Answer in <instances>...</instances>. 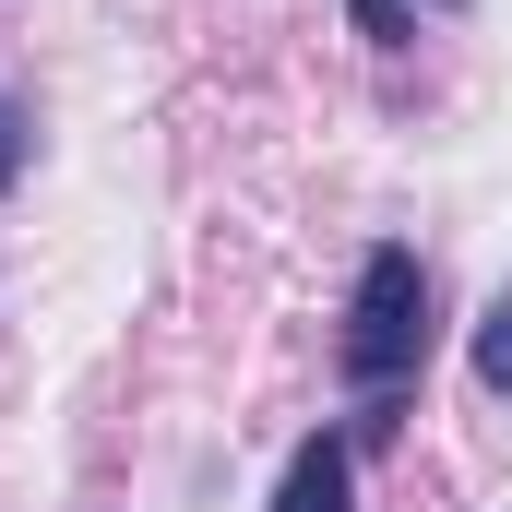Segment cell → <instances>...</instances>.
<instances>
[{"mask_svg":"<svg viewBox=\"0 0 512 512\" xmlns=\"http://www.w3.org/2000/svg\"><path fill=\"white\" fill-rule=\"evenodd\" d=\"M346 12H358V36H370V48H405V36H417V12H405V0H346Z\"/></svg>","mask_w":512,"mask_h":512,"instance_id":"5b68a950","label":"cell"},{"mask_svg":"<svg viewBox=\"0 0 512 512\" xmlns=\"http://www.w3.org/2000/svg\"><path fill=\"white\" fill-rule=\"evenodd\" d=\"M429 322H441L429 262L405 251V239H382V251L358 262V286H346V334H334V370H346V393H358V441H382L393 405L417 393V370H429Z\"/></svg>","mask_w":512,"mask_h":512,"instance_id":"6da1fadb","label":"cell"},{"mask_svg":"<svg viewBox=\"0 0 512 512\" xmlns=\"http://www.w3.org/2000/svg\"><path fill=\"white\" fill-rule=\"evenodd\" d=\"M24 167H36V108L0 84V191H24Z\"/></svg>","mask_w":512,"mask_h":512,"instance_id":"277c9868","label":"cell"},{"mask_svg":"<svg viewBox=\"0 0 512 512\" xmlns=\"http://www.w3.org/2000/svg\"><path fill=\"white\" fill-rule=\"evenodd\" d=\"M477 393L512 405V298H489V322H477Z\"/></svg>","mask_w":512,"mask_h":512,"instance_id":"3957f363","label":"cell"},{"mask_svg":"<svg viewBox=\"0 0 512 512\" xmlns=\"http://www.w3.org/2000/svg\"><path fill=\"white\" fill-rule=\"evenodd\" d=\"M274 512H358V429H310L274 477Z\"/></svg>","mask_w":512,"mask_h":512,"instance_id":"7a4b0ae2","label":"cell"}]
</instances>
